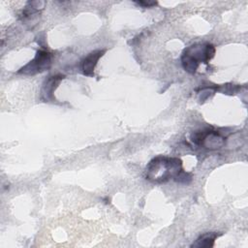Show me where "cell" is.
Instances as JSON below:
<instances>
[{
	"mask_svg": "<svg viewBox=\"0 0 248 248\" xmlns=\"http://www.w3.org/2000/svg\"><path fill=\"white\" fill-rule=\"evenodd\" d=\"M191 140L199 146L214 150L221 148L225 144V138L213 130H202L191 135Z\"/></svg>",
	"mask_w": 248,
	"mask_h": 248,
	"instance_id": "cell-4",
	"label": "cell"
},
{
	"mask_svg": "<svg viewBox=\"0 0 248 248\" xmlns=\"http://www.w3.org/2000/svg\"><path fill=\"white\" fill-rule=\"evenodd\" d=\"M106 52L105 49H98L90 52L81 63V70L83 75L87 77H94V69L99 61V59L104 55Z\"/></svg>",
	"mask_w": 248,
	"mask_h": 248,
	"instance_id": "cell-6",
	"label": "cell"
},
{
	"mask_svg": "<svg viewBox=\"0 0 248 248\" xmlns=\"http://www.w3.org/2000/svg\"><path fill=\"white\" fill-rule=\"evenodd\" d=\"M64 78L63 75H54L48 77L42 84L41 88V100L44 102H51L54 100L53 92Z\"/></svg>",
	"mask_w": 248,
	"mask_h": 248,
	"instance_id": "cell-5",
	"label": "cell"
},
{
	"mask_svg": "<svg viewBox=\"0 0 248 248\" xmlns=\"http://www.w3.org/2000/svg\"><path fill=\"white\" fill-rule=\"evenodd\" d=\"M136 4H138L139 6H141L143 8H151V7L156 6L158 3L154 2V1H139V2H136Z\"/></svg>",
	"mask_w": 248,
	"mask_h": 248,
	"instance_id": "cell-9",
	"label": "cell"
},
{
	"mask_svg": "<svg viewBox=\"0 0 248 248\" xmlns=\"http://www.w3.org/2000/svg\"><path fill=\"white\" fill-rule=\"evenodd\" d=\"M51 59L52 54L49 51L40 49L36 52L35 57L31 61H29L17 71V74L33 76L38 73H42L50 67Z\"/></svg>",
	"mask_w": 248,
	"mask_h": 248,
	"instance_id": "cell-3",
	"label": "cell"
},
{
	"mask_svg": "<svg viewBox=\"0 0 248 248\" xmlns=\"http://www.w3.org/2000/svg\"><path fill=\"white\" fill-rule=\"evenodd\" d=\"M219 236V234L215 232H206L202 234L192 245L191 247H197V248H207L212 247L214 245L215 239Z\"/></svg>",
	"mask_w": 248,
	"mask_h": 248,
	"instance_id": "cell-7",
	"label": "cell"
},
{
	"mask_svg": "<svg viewBox=\"0 0 248 248\" xmlns=\"http://www.w3.org/2000/svg\"><path fill=\"white\" fill-rule=\"evenodd\" d=\"M174 180L177 181V182H180V183L188 184V183L192 180V176H191L190 173H188V172L182 170Z\"/></svg>",
	"mask_w": 248,
	"mask_h": 248,
	"instance_id": "cell-8",
	"label": "cell"
},
{
	"mask_svg": "<svg viewBox=\"0 0 248 248\" xmlns=\"http://www.w3.org/2000/svg\"><path fill=\"white\" fill-rule=\"evenodd\" d=\"M182 170V161L180 159L157 156L146 166L145 177L154 183H164L170 178L175 179Z\"/></svg>",
	"mask_w": 248,
	"mask_h": 248,
	"instance_id": "cell-1",
	"label": "cell"
},
{
	"mask_svg": "<svg viewBox=\"0 0 248 248\" xmlns=\"http://www.w3.org/2000/svg\"><path fill=\"white\" fill-rule=\"evenodd\" d=\"M215 54V46L212 44H194L186 47L181 55V64L183 69L195 74L201 63L207 64Z\"/></svg>",
	"mask_w": 248,
	"mask_h": 248,
	"instance_id": "cell-2",
	"label": "cell"
}]
</instances>
